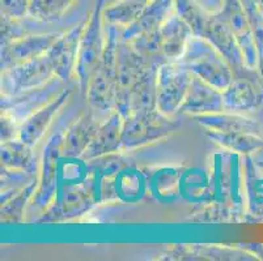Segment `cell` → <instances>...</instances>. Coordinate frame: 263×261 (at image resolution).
<instances>
[{
	"instance_id": "obj_1",
	"label": "cell",
	"mask_w": 263,
	"mask_h": 261,
	"mask_svg": "<svg viewBox=\"0 0 263 261\" xmlns=\"http://www.w3.org/2000/svg\"><path fill=\"white\" fill-rule=\"evenodd\" d=\"M122 28L105 24V50L99 66L93 72L85 98L93 110L113 111L116 110L117 92V49Z\"/></svg>"
},
{
	"instance_id": "obj_8",
	"label": "cell",
	"mask_w": 263,
	"mask_h": 261,
	"mask_svg": "<svg viewBox=\"0 0 263 261\" xmlns=\"http://www.w3.org/2000/svg\"><path fill=\"white\" fill-rule=\"evenodd\" d=\"M3 77L6 85L11 89L6 95H17L46 86L57 75L51 57L46 52L32 61L3 71Z\"/></svg>"
},
{
	"instance_id": "obj_19",
	"label": "cell",
	"mask_w": 263,
	"mask_h": 261,
	"mask_svg": "<svg viewBox=\"0 0 263 261\" xmlns=\"http://www.w3.org/2000/svg\"><path fill=\"white\" fill-rule=\"evenodd\" d=\"M174 11V0H149L140 17L127 28H122V38L131 41L144 33L156 32Z\"/></svg>"
},
{
	"instance_id": "obj_10",
	"label": "cell",
	"mask_w": 263,
	"mask_h": 261,
	"mask_svg": "<svg viewBox=\"0 0 263 261\" xmlns=\"http://www.w3.org/2000/svg\"><path fill=\"white\" fill-rule=\"evenodd\" d=\"M90 178L95 184L97 203H106L119 198L117 190V179L126 167L131 166L127 158L118 153L102 155L85 162Z\"/></svg>"
},
{
	"instance_id": "obj_28",
	"label": "cell",
	"mask_w": 263,
	"mask_h": 261,
	"mask_svg": "<svg viewBox=\"0 0 263 261\" xmlns=\"http://www.w3.org/2000/svg\"><path fill=\"white\" fill-rule=\"evenodd\" d=\"M79 0H30L28 16L42 23H57Z\"/></svg>"
},
{
	"instance_id": "obj_21",
	"label": "cell",
	"mask_w": 263,
	"mask_h": 261,
	"mask_svg": "<svg viewBox=\"0 0 263 261\" xmlns=\"http://www.w3.org/2000/svg\"><path fill=\"white\" fill-rule=\"evenodd\" d=\"M2 166L20 170L32 175L40 174L41 162L33 152V147L20 137L2 143Z\"/></svg>"
},
{
	"instance_id": "obj_25",
	"label": "cell",
	"mask_w": 263,
	"mask_h": 261,
	"mask_svg": "<svg viewBox=\"0 0 263 261\" xmlns=\"http://www.w3.org/2000/svg\"><path fill=\"white\" fill-rule=\"evenodd\" d=\"M148 3L149 0H116L107 7H104V24L127 28L140 17Z\"/></svg>"
},
{
	"instance_id": "obj_4",
	"label": "cell",
	"mask_w": 263,
	"mask_h": 261,
	"mask_svg": "<svg viewBox=\"0 0 263 261\" xmlns=\"http://www.w3.org/2000/svg\"><path fill=\"white\" fill-rule=\"evenodd\" d=\"M104 7L105 0H95L92 12H90L89 18L87 20L84 33L80 39L75 76L78 77L80 92L83 95L87 94L88 84H89L93 72L99 66L105 50V35L104 30H102Z\"/></svg>"
},
{
	"instance_id": "obj_12",
	"label": "cell",
	"mask_w": 263,
	"mask_h": 261,
	"mask_svg": "<svg viewBox=\"0 0 263 261\" xmlns=\"http://www.w3.org/2000/svg\"><path fill=\"white\" fill-rule=\"evenodd\" d=\"M87 20H83L75 26L62 33L61 37L47 51L54 64L57 78L62 81L70 80L75 75L76 63H78L79 46H80L81 35L84 33Z\"/></svg>"
},
{
	"instance_id": "obj_16",
	"label": "cell",
	"mask_w": 263,
	"mask_h": 261,
	"mask_svg": "<svg viewBox=\"0 0 263 261\" xmlns=\"http://www.w3.org/2000/svg\"><path fill=\"white\" fill-rule=\"evenodd\" d=\"M219 13L228 24L237 41L246 66H253L255 61L254 39L242 0H223V6L219 9Z\"/></svg>"
},
{
	"instance_id": "obj_31",
	"label": "cell",
	"mask_w": 263,
	"mask_h": 261,
	"mask_svg": "<svg viewBox=\"0 0 263 261\" xmlns=\"http://www.w3.org/2000/svg\"><path fill=\"white\" fill-rule=\"evenodd\" d=\"M26 34H29V33L25 32L24 26L20 24V20L2 16V45L17 39Z\"/></svg>"
},
{
	"instance_id": "obj_18",
	"label": "cell",
	"mask_w": 263,
	"mask_h": 261,
	"mask_svg": "<svg viewBox=\"0 0 263 261\" xmlns=\"http://www.w3.org/2000/svg\"><path fill=\"white\" fill-rule=\"evenodd\" d=\"M162 55L166 62H178L183 56L193 30L176 11L160 28Z\"/></svg>"
},
{
	"instance_id": "obj_6",
	"label": "cell",
	"mask_w": 263,
	"mask_h": 261,
	"mask_svg": "<svg viewBox=\"0 0 263 261\" xmlns=\"http://www.w3.org/2000/svg\"><path fill=\"white\" fill-rule=\"evenodd\" d=\"M152 62L140 56L128 41L119 38L117 49V92H116V110L123 118L131 114L130 104L131 95L135 89L136 83L140 76Z\"/></svg>"
},
{
	"instance_id": "obj_17",
	"label": "cell",
	"mask_w": 263,
	"mask_h": 261,
	"mask_svg": "<svg viewBox=\"0 0 263 261\" xmlns=\"http://www.w3.org/2000/svg\"><path fill=\"white\" fill-rule=\"evenodd\" d=\"M123 119V116L117 110L110 111L109 116L101 124L90 145L81 155V161L88 162L102 155L122 152Z\"/></svg>"
},
{
	"instance_id": "obj_22",
	"label": "cell",
	"mask_w": 263,
	"mask_h": 261,
	"mask_svg": "<svg viewBox=\"0 0 263 261\" xmlns=\"http://www.w3.org/2000/svg\"><path fill=\"white\" fill-rule=\"evenodd\" d=\"M160 64V62L148 64L139 81L136 83L131 95V114L157 109V73Z\"/></svg>"
},
{
	"instance_id": "obj_23",
	"label": "cell",
	"mask_w": 263,
	"mask_h": 261,
	"mask_svg": "<svg viewBox=\"0 0 263 261\" xmlns=\"http://www.w3.org/2000/svg\"><path fill=\"white\" fill-rule=\"evenodd\" d=\"M37 188L38 178H35L21 188L2 193V222L21 224L26 207L34 197Z\"/></svg>"
},
{
	"instance_id": "obj_9",
	"label": "cell",
	"mask_w": 263,
	"mask_h": 261,
	"mask_svg": "<svg viewBox=\"0 0 263 261\" xmlns=\"http://www.w3.org/2000/svg\"><path fill=\"white\" fill-rule=\"evenodd\" d=\"M63 157V135L57 133L49 138L44 148L38 174V188L32 200V204L41 210H45L58 192L59 161Z\"/></svg>"
},
{
	"instance_id": "obj_27",
	"label": "cell",
	"mask_w": 263,
	"mask_h": 261,
	"mask_svg": "<svg viewBox=\"0 0 263 261\" xmlns=\"http://www.w3.org/2000/svg\"><path fill=\"white\" fill-rule=\"evenodd\" d=\"M204 135L224 150L231 153L246 154L259 145V141L253 136V133L248 132H219L204 129Z\"/></svg>"
},
{
	"instance_id": "obj_20",
	"label": "cell",
	"mask_w": 263,
	"mask_h": 261,
	"mask_svg": "<svg viewBox=\"0 0 263 261\" xmlns=\"http://www.w3.org/2000/svg\"><path fill=\"white\" fill-rule=\"evenodd\" d=\"M242 252L228 246H210V244H173L162 253V260H233L240 258Z\"/></svg>"
},
{
	"instance_id": "obj_5",
	"label": "cell",
	"mask_w": 263,
	"mask_h": 261,
	"mask_svg": "<svg viewBox=\"0 0 263 261\" xmlns=\"http://www.w3.org/2000/svg\"><path fill=\"white\" fill-rule=\"evenodd\" d=\"M95 204H97V198L90 176L85 180L64 183L59 186L55 198L45 209L38 222L71 221L87 214Z\"/></svg>"
},
{
	"instance_id": "obj_26",
	"label": "cell",
	"mask_w": 263,
	"mask_h": 261,
	"mask_svg": "<svg viewBox=\"0 0 263 261\" xmlns=\"http://www.w3.org/2000/svg\"><path fill=\"white\" fill-rule=\"evenodd\" d=\"M226 111H246L254 106V92L252 84L246 77H233L226 89L223 90Z\"/></svg>"
},
{
	"instance_id": "obj_14",
	"label": "cell",
	"mask_w": 263,
	"mask_h": 261,
	"mask_svg": "<svg viewBox=\"0 0 263 261\" xmlns=\"http://www.w3.org/2000/svg\"><path fill=\"white\" fill-rule=\"evenodd\" d=\"M102 123L96 118L95 110H84L63 133V158L78 159L87 150Z\"/></svg>"
},
{
	"instance_id": "obj_33",
	"label": "cell",
	"mask_w": 263,
	"mask_h": 261,
	"mask_svg": "<svg viewBox=\"0 0 263 261\" xmlns=\"http://www.w3.org/2000/svg\"><path fill=\"white\" fill-rule=\"evenodd\" d=\"M21 122L7 111H2V143L13 140L20 136Z\"/></svg>"
},
{
	"instance_id": "obj_32",
	"label": "cell",
	"mask_w": 263,
	"mask_h": 261,
	"mask_svg": "<svg viewBox=\"0 0 263 261\" xmlns=\"http://www.w3.org/2000/svg\"><path fill=\"white\" fill-rule=\"evenodd\" d=\"M30 0H2V16L21 20L28 14Z\"/></svg>"
},
{
	"instance_id": "obj_3",
	"label": "cell",
	"mask_w": 263,
	"mask_h": 261,
	"mask_svg": "<svg viewBox=\"0 0 263 261\" xmlns=\"http://www.w3.org/2000/svg\"><path fill=\"white\" fill-rule=\"evenodd\" d=\"M181 123L157 109L139 111L123 119L122 152L138 149L171 137Z\"/></svg>"
},
{
	"instance_id": "obj_29",
	"label": "cell",
	"mask_w": 263,
	"mask_h": 261,
	"mask_svg": "<svg viewBox=\"0 0 263 261\" xmlns=\"http://www.w3.org/2000/svg\"><path fill=\"white\" fill-rule=\"evenodd\" d=\"M174 8L177 13L189 24L193 34L202 37L212 12L203 8L197 0H174Z\"/></svg>"
},
{
	"instance_id": "obj_11",
	"label": "cell",
	"mask_w": 263,
	"mask_h": 261,
	"mask_svg": "<svg viewBox=\"0 0 263 261\" xmlns=\"http://www.w3.org/2000/svg\"><path fill=\"white\" fill-rule=\"evenodd\" d=\"M62 33L26 34L2 45V72L46 54Z\"/></svg>"
},
{
	"instance_id": "obj_24",
	"label": "cell",
	"mask_w": 263,
	"mask_h": 261,
	"mask_svg": "<svg viewBox=\"0 0 263 261\" xmlns=\"http://www.w3.org/2000/svg\"><path fill=\"white\" fill-rule=\"evenodd\" d=\"M199 126L209 131H219V132H248L253 133L255 131V123L250 119L236 112H215L194 116Z\"/></svg>"
},
{
	"instance_id": "obj_30",
	"label": "cell",
	"mask_w": 263,
	"mask_h": 261,
	"mask_svg": "<svg viewBox=\"0 0 263 261\" xmlns=\"http://www.w3.org/2000/svg\"><path fill=\"white\" fill-rule=\"evenodd\" d=\"M128 42L133 45L135 51L149 62H160L165 63V57L162 55V41L160 29L156 32L144 33L138 37L133 38Z\"/></svg>"
},
{
	"instance_id": "obj_13",
	"label": "cell",
	"mask_w": 263,
	"mask_h": 261,
	"mask_svg": "<svg viewBox=\"0 0 263 261\" xmlns=\"http://www.w3.org/2000/svg\"><path fill=\"white\" fill-rule=\"evenodd\" d=\"M223 111H226L223 90L217 89L216 86L193 75L187 95L182 106L179 107V112L198 116Z\"/></svg>"
},
{
	"instance_id": "obj_15",
	"label": "cell",
	"mask_w": 263,
	"mask_h": 261,
	"mask_svg": "<svg viewBox=\"0 0 263 261\" xmlns=\"http://www.w3.org/2000/svg\"><path fill=\"white\" fill-rule=\"evenodd\" d=\"M71 94H72V89H70V88L61 90L54 98L47 101L44 106H41L40 109L35 110L32 115H29L21 123L20 136L18 137L25 141L26 144L34 147L35 144L44 137L50 124H51L52 119L55 118V115L58 114L59 110L68 101Z\"/></svg>"
},
{
	"instance_id": "obj_2",
	"label": "cell",
	"mask_w": 263,
	"mask_h": 261,
	"mask_svg": "<svg viewBox=\"0 0 263 261\" xmlns=\"http://www.w3.org/2000/svg\"><path fill=\"white\" fill-rule=\"evenodd\" d=\"M179 62L198 77L203 78L217 89L224 90L233 80L231 64L210 41L193 35Z\"/></svg>"
},
{
	"instance_id": "obj_7",
	"label": "cell",
	"mask_w": 263,
	"mask_h": 261,
	"mask_svg": "<svg viewBox=\"0 0 263 261\" xmlns=\"http://www.w3.org/2000/svg\"><path fill=\"white\" fill-rule=\"evenodd\" d=\"M193 73L181 62H165L157 73V110L171 116L187 95Z\"/></svg>"
}]
</instances>
